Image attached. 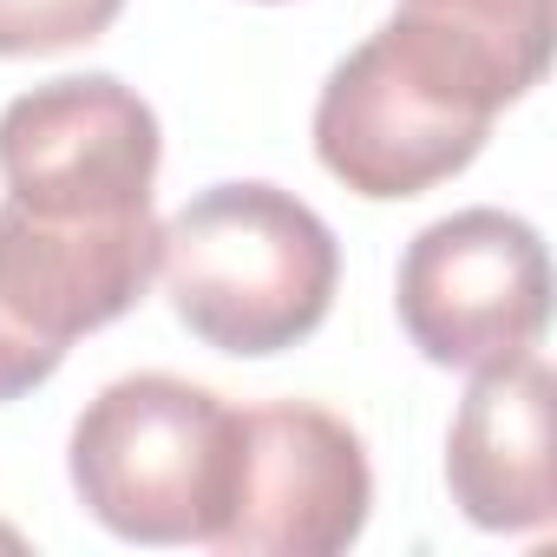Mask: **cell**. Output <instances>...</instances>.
I'll return each mask as SVG.
<instances>
[{"mask_svg": "<svg viewBox=\"0 0 557 557\" xmlns=\"http://www.w3.org/2000/svg\"><path fill=\"white\" fill-rule=\"evenodd\" d=\"M374 466L361 433L315 407L275 400L243 407L236 505L210 550L223 557H335L368 531Z\"/></svg>", "mask_w": 557, "mask_h": 557, "instance_id": "52a82bcc", "label": "cell"}, {"mask_svg": "<svg viewBox=\"0 0 557 557\" xmlns=\"http://www.w3.org/2000/svg\"><path fill=\"white\" fill-rule=\"evenodd\" d=\"M550 420H557V374L537 348L472 374L446 433V485L479 531L505 537L550 531L557 518Z\"/></svg>", "mask_w": 557, "mask_h": 557, "instance_id": "ba28073f", "label": "cell"}, {"mask_svg": "<svg viewBox=\"0 0 557 557\" xmlns=\"http://www.w3.org/2000/svg\"><path fill=\"white\" fill-rule=\"evenodd\" d=\"M524 86L459 27L394 8L329 79L315 99V158L322 171L368 197L400 203L446 177H459L505 106Z\"/></svg>", "mask_w": 557, "mask_h": 557, "instance_id": "6da1fadb", "label": "cell"}, {"mask_svg": "<svg viewBox=\"0 0 557 557\" xmlns=\"http://www.w3.org/2000/svg\"><path fill=\"white\" fill-rule=\"evenodd\" d=\"M158 283V216L47 223L0 203V407L47 387L66 348L112 329Z\"/></svg>", "mask_w": 557, "mask_h": 557, "instance_id": "5b68a950", "label": "cell"}, {"mask_svg": "<svg viewBox=\"0 0 557 557\" xmlns=\"http://www.w3.org/2000/svg\"><path fill=\"white\" fill-rule=\"evenodd\" d=\"M125 0H0V60H47L92 47Z\"/></svg>", "mask_w": 557, "mask_h": 557, "instance_id": "9c48e42d", "label": "cell"}, {"mask_svg": "<svg viewBox=\"0 0 557 557\" xmlns=\"http://www.w3.org/2000/svg\"><path fill=\"white\" fill-rule=\"evenodd\" d=\"M171 315L216 355L262 361L309 342L342 289V243L283 184H210L158 223Z\"/></svg>", "mask_w": 557, "mask_h": 557, "instance_id": "7a4b0ae2", "label": "cell"}, {"mask_svg": "<svg viewBox=\"0 0 557 557\" xmlns=\"http://www.w3.org/2000/svg\"><path fill=\"white\" fill-rule=\"evenodd\" d=\"M243 407L184 374H125L73 420L79 505L125 544H216L236 505Z\"/></svg>", "mask_w": 557, "mask_h": 557, "instance_id": "3957f363", "label": "cell"}, {"mask_svg": "<svg viewBox=\"0 0 557 557\" xmlns=\"http://www.w3.org/2000/svg\"><path fill=\"white\" fill-rule=\"evenodd\" d=\"M158 164H164L158 112L112 73L47 79L0 112V184H8V203L47 223L151 216Z\"/></svg>", "mask_w": 557, "mask_h": 557, "instance_id": "8992f818", "label": "cell"}, {"mask_svg": "<svg viewBox=\"0 0 557 557\" xmlns=\"http://www.w3.org/2000/svg\"><path fill=\"white\" fill-rule=\"evenodd\" d=\"M394 309L407 342L433 368H498L550 329V256L544 236L492 203L426 223L394 275Z\"/></svg>", "mask_w": 557, "mask_h": 557, "instance_id": "277c9868", "label": "cell"}]
</instances>
